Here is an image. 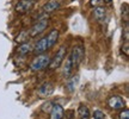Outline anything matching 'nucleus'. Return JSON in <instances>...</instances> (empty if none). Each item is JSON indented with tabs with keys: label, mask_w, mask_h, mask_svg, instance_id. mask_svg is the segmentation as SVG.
<instances>
[{
	"label": "nucleus",
	"mask_w": 129,
	"mask_h": 119,
	"mask_svg": "<svg viewBox=\"0 0 129 119\" xmlns=\"http://www.w3.org/2000/svg\"><path fill=\"white\" fill-rule=\"evenodd\" d=\"M84 56H85V50H84L83 45H75L73 48V50L69 55V58H71V62H72V66L73 68H77L79 64L81 63V61L84 60Z\"/></svg>",
	"instance_id": "obj_1"
},
{
	"label": "nucleus",
	"mask_w": 129,
	"mask_h": 119,
	"mask_svg": "<svg viewBox=\"0 0 129 119\" xmlns=\"http://www.w3.org/2000/svg\"><path fill=\"white\" fill-rule=\"evenodd\" d=\"M49 62H50L49 55H42V54H40V56H37V57L34 58V61L30 64V68L32 70H35V72L42 70V69L47 68L49 66Z\"/></svg>",
	"instance_id": "obj_2"
},
{
	"label": "nucleus",
	"mask_w": 129,
	"mask_h": 119,
	"mask_svg": "<svg viewBox=\"0 0 129 119\" xmlns=\"http://www.w3.org/2000/svg\"><path fill=\"white\" fill-rule=\"evenodd\" d=\"M48 26V19L43 18L42 20H38L37 23H35L31 26L30 31H29V36L30 37H36L38 35H41L42 32L44 31Z\"/></svg>",
	"instance_id": "obj_3"
},
{
	"label": "nucleus",
	"mask_w": 129,
	"mask_h": 119,
	"mask_svg": "<svg viewBox=\"0 0 129 119\" xmlns=\"http://www.w3.org/2000/svg\"><path fill=\"white\" fill-rule=\"evenodd\" d=\"M64 56H66V46H61L59 51L56 52V55L53 57V60H50L48 67L50 69H56L57 67H60V64L64 60Z\"/></svg>",
	"instance_id": "obj_4"
},
{
	"label": "nucleus",
	"mask_w": 129,
	"mask_h": 119,
	"mask_svg": "<svg viewBox=\"0 0 129 119\" xmlns=\"http://www.w3.org/2000/svg\"><path fill=\"white\" fill-rule=\"evenodd\" d=\"M34 6V0H19L16 4V11L18 13H26Z\"/></svg>",
	"instance_id": "obj_5"
},
{
	"label": "nucleus",
	"mask_w": 129,
	"mask_h": 119,
	"mask_svg": "<svg viewBox=\"0 0 129 119\" xmlns=\"http://www.w3.org/2000/svg\"><path fill=\"white\" fill-rule=\"evenodd\" d=\"M108 102H109V106L111 108H114V110H122L125 106V101L121 96H117V95L111 96Z\"/></svg>",
	"instance_id": "obj_6"
},
{
	"label": "nucleus",
	"mask_w": 129,
	"mask_h": 119,
	"mask_svg": "<svg viewBox=\"0 0 129 119\" xmlns=\"http://www.w3.org/2000/svg\"><path fill=\"white\" fill-rule=\"evenodd\" d=\"M49 48H48V43H47V38L46 37H43L42 39L37 42L35 46H34V51H35V54H43V52H46Z\"/></svg>",
	"instance_id": "obj_7"
},
{
	"label": "nucleus",
	"mask_w": 129,
	"mask_h": 119,
	"mask_svg": "<svg viewBox=\"0 0 129 119\" xmlns=\"http://www.w3.org/2000/svg\"><path fill=\"white\" fill-rule=\"evenodd\" d=\"M59 36H60V33H59V31H57L56 29L51 30V31L48 33V36H47L46 38H47V43H48V48H49V49L55 45V43L57 42V39H59Z\"/></svg>",
	"instance_id": "obj_8"
},
{
	"label": "nucleus",
	"mask_w": 129,
	"mask_h": 119,
	"mask_svg": "<svg viewBox=\"0 0 129 119\" xmlns=\"http://www.w3.org/2000/svg\"><path fill=\"white\" fill-rule=\"evenodd\" d=\"M54 92V86L51 82H46L43 86H41V88L38 89V95L41 96H48L51 95Z\"/></svg>",
	"instance_id": "obj_9"
},
{
	"label": "nucleus",
	"mask_w": 129,
	"mask_h": 119,
	"mask_svg": "<svg viewBox=\"0 0 129 119\" xmlns=\"http://www.w3.org/2000/svg\"><path fill=\"white\" fill-rule=\"evenodd\" d=\"M63 118V108L61 105H54L50 112V119H62Z\"/></svg>",
	"instance_id": "obj_10"
},
{
	"label": "nucleus",
	"mask_w": 129,
	"mask_h": 119,
	"mask_svg": "<svg viewBox=\"0 0 129 119\" xmlns=\"http://www.w3.org/2000/svg\"><path fill=\"white\" fill-rule=\"evenodd\" d=\"M59 7H60V3H59V1L50 0V1H48V3L43 6V11H44L46 13H50V12H54L55 10H57Z\"/></svg>",
	"instance_id": "obj_11"
},
{
	"label": "nucleus",
	"mask_w": 129,
	"mask_h": 119,
	"mask_svg": "<svg viewBox=\"0 0 129 119\" xmlns=\"http://www.w3.org/2000/svg\"><path fill=\"white\" fill-rule=\"evenodd\" d=\"M31 50H32L31 44L28 43V42H24V43H22V44L17 48V54L20 56H24V55H26V54H29Z\"/></svg>",
	"instance_id": "obj_12"
},
{
	"label": "nucleus",
	"mask_w": 129,
	"mask_h": 119,
	"mask_svg": "<svg viewBox=\"0 0 129 119\" xmlns=\"http://www.w3.org/2000/svg\"><path fill=\"white\" fill-rule=\"evenodd\" d=\"M72 69H73V66H72V62H71V58L66 60V62L63 64V69H62V74H63L64 78H69L71 76V73H72Z\"/></svg>",
	"instance_id": "obj_13"
},
{
	"label": "nucleus",
	"mask_w": 129,
	"mask_h": 119,
	"mask_svg": "<svg viewBox=\"0 0 129 119\" xmlns=\"http://www.w3.org/2000/svg\"><path fill=\"white\" fill-rule=\"evenodd\" d=\"M90 118V111L85 105H81L78 110V119H88Z\"/></svg>",
	"instance_id": "obj_14"
},
{
	"label": "nucleus",
	"mask_w": 129,
	"mask_h": 119,
	"mask_svg": "<svg viewBox=\"0 0 129 119\" xmlns=\"http://www.w3.org/2000/svg\"><path fill=\"white\" fill-rule=\"evenodd\" d=\"M93 16L97 20H103L104 17H105V9L102 7V6H98L94 9V12H93Z\"/></svg>",
	"instance_id": "obj_15"
},
{
	"label": "nucleus",
	"mask_w": 129,
	"mask_h": 119,
	"mask_svg": "<svg viewBox=\"0 0 129 119\" xmlns=\"http://www.w3.org/2000/svg\"><path fill=\"white\" fill-rule=\"evenodd\" d=\"M78 82H79V75H75V76H73V78L67 82V88H68V91L73 92L74 89H75V87L78 86Z\"/></svg>",
	"instance_id": "obj_16"
},
{
	"label": "nucleus",
	"mask_w": 129,
	"mask_h": 119,
	"mask_svg": "<svg viewBox=\"0 0 129 119\" xmlns=\"http://www.w3.org/2000/svg\"><path fill=\"white\" fill-rule=\"evenodd\" d=\"M28 37H29L28 31H22L18 35V37L16 38V42H18V43H24V42L28 41Z\"/></svg>",
	"instance_id": "obj_17"
},
{
	"label": "nucleus",
	"mask_w": 129,
	"mask_h": 119,
	"mask_svg": "<svg viewBox=\"0 0 129 119\" xmlns=\"http://www.w3.org/2000/svg\"><path fill=\"white\" fill-rule=\"evenodd\" d=\"M53 106H54V104H53L51 101H47V102H44V104L41 106V110L43 111V112H46V113H50Z\"/></svg>",
	"instance_id": "obj_18"
},
{
	"label": "nucleus",
	"mask_w": 129,
	"mask_h": 119,
	"mask_svg": "<svg viewBox=\"0 0 129 119\" xmlns=\"http://www.w3.org/2000/svg\"><path fill=\"white\" fill-rule=\"evenodd\" d=\"M122 16L124 18L125 23H128V5L127 4H124L122 6Z\"/></svg>",
	"instance_id": "obj_19"
},
{
	"label": "nucleus",
	"mask_w": 129,
	"mask_h": 119,
	"mask_svg": "<svg viewBox=\"0 0 129 119\" xmlns=\"http://www.w3.org/2000/svg\"><path fill=\"white\" fill-rule=\"evenodd\" d=\"M93 118L94 119H105V117H104V113H103L102 111L96 110L93 112Z\"/></svg>",
	"instance_id": "obj_20"
},
{
	"label": "nucleus",
	"mask_w": 129,
	"mask_h": 119,
	"mask_svg": "<svg viewBox=\"0 0 129 119\" xmlns=\"http://www.w3.org/2000/svg\"><path fill=\"white\" fill-rule=\"evenodd\" d=\"M120 118L121 119H129V111L128 110L122 111L121 114H120Z\"/></svg>",
	"instance_id": "obj_21"
},
{
	"label": "nucleus",
	"mask_w": 129,
	"mask_h": 119,
	"mask_svg": "<svg viewBox=\"0 0 129 119\" xmlns=\"http://www.w3.org/2000/svg\"><path fill=\"white\" fill-rule=\"evenodd\" d=\"M99 3H101V0H90V5L91 6H97Z\"/></svg>",
	"instance_id": "obj_22"
},
{
	"label": "nucleus",
	"mask_w": 129,
	"mask_h": 119,
	"mask_svg": "<svg viewBox=\"0 0 129 119\" xmlns=\"http://www.w3.org/2000/svg\"><path fill=\"white\" fill-rule=\"evenodd\" d=\"M103 1H104V3H106V4H110L112 0H103Z\"/></svg>",
	"instance_id": "obj_23"
}]
</instances>
